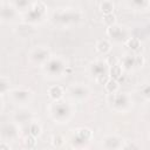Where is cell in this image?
Segmentation results:
<instances>
[{"instance_id":"obj_1","label":"cell","mask_w":150,"mask_h":150,"mask_svg":"<svg viewBox=\"0 0 150 150\" xmlns=\"http://www.w3.org/2000/svg\"><path fill=\"white\" fill-rule=\"evenodd\" d=\"M49 114L54 121L67 123L71 116V107L64 101H54L49 105Z\"/></svg>"},{"instance_id":"obj_2","label":"cell","mask_w":150,"mask_h":150,"mask_svg":"<svg viewBox=\"0 0 150 150\" xmlns=\"http://www.w3.org/2000/svg\"><path fill=\"white\" fill-rule=\"evenodd\" d=\"M47 12V5L43 1H35L32 4L29 11L25 14V22L27 23H36L42 21Z\"/></svg>"},{"instance_id":"obj_3","label":"cell","mask_w":150,"mask_h":150,"mask_svg":"<svg viewBox=\"0 0 150 150\" xmlns=\"http://www.w3.org/2000/svg\"><path fill=\"white\" fill-rule=\"evenodd\" d=\"M53 19H54L55 23L68 25L70 22H77L81 19V14H80V12L71 9V8H62L54 13Z\"/></svg>"},{"instance_id":"obj_4","label":"cell","mask_w":150,"mask_h":150,"mask_svg":"<svg viewBox=\"0 0 150 150\" xmlns=\"http://www.w3.org/2000/svg\"><path fill=\"white\" fill-rule=\"evenodd\" d=\"M66 68H67V66L64 64V62L61 57H50L46 63H43L45 71L52 76L61 75L63 71H66Z\"/></svg>"},{"instance_id":"obj_5","label":"cell","mask_w":150,"mask_h":150,"mask_svg":"<svg viewBox=\"0 0 150 150\" xmlns=\"http://www.w3.org/2000/svg\"><path fill=\"white\" fill-rule=\"evenodd\" d=\"M109 102L111 103L112 108L117 111H127L130 107V97L124 93L110 94Z\"/></svg>"},{"instance_id":"obj_6","label":"cell","mask_w":150,"mask_h":150,"mask_svg":"<svg viewBox=\"0 0 150 150\" xmlns=\"http://www.w3.org/2000/svg\"><path fill=\"white\" fill-rule=\"evenodd\" d=\"M102 146L105 150H122L124 142L123 138L117 135H107L102 138Z\"/></svg>"},{"instance_id":"obj_7","label":"cell","mask_w":150,"mask_h":150,"mask_svg":"<svg viewBox=\"0 0 150 150\" xmlns=\"http://www.w3.org/2000/svg\"><path fill=\"white\" fill-rule=\"evenodd\" d=\"M9 96L16 103H26V102L30 101V98L33 97V93L29 89L16 88V89L9 91Z\"/></svg>"},{"instance_id":"obj_8","label":"cell","mask_w":150,"mask_h":150,"mask_svg":"<svg viewBox=\"0 0 150 150\" xmlns=\"http://www.w3.org/2000/svg\"><path fill=\"white\" fill-rule=\"evenodd\" d=\"M19 135V129L15 123H5L1 128V137L2 141H12L16 138Z\"/></svg>"},{"instance_id":"obj_9","label":"cell","mask_w":150,"mask_h":150,"mask_svg":"<svg viewBox=\"0 0 150 150\" xmlns=\"http://www.w3.org/2000/svg\"><path fill=\"white\" fill-rule=\"evenodd\" d=\"M68 93H69V96L71 98H75V100H83V98L88 97L89 94H90L88 87H86L83 84H74V86H71L68 89Z\"/></svg>"},{"instance_id":"obj_10","label":"cell","mask_w":150,"mask_h":150,"mask_svg":"<svg viewBox=\"0 0 150 150\" xmlns=\"http://www.w3.org/2000/svg\"><path fill=\"white\" fill-rule=\"evenodd\" d=\"M16 15V8L14 7V5L11 2H2L1 4V8H0V19L2 22L11 20L13 18H15Z\"/></svg>"},{"instance_id":"obj_11","label":"cell","mask_w":150,"mask_h":150,"mask_svg":"<svg viewBox=\"0 0 150 150\" xmlns=\"http://www.w3.org/2000/svg\"><path fill=\"white\" fill-rule=\"evenodd\" d=\"M30 59L38 63H46L50 59V53L43 47H38L30 53Z\"/></svg>"},{"instance_id":"obj_12","label":"cell","mask_w":150,"mask_h":150,"mask_svg":"<svg viewBox=\"0 0 150 150\" xmlns=\"http://www.w3.org/2000/svg\"><path fill=\"white\" fill-rule=\"evenodd\" d=\"M109 70V67L105 61H95V62H91L90 66H89V71L91 75H94L95 77H97L98 75L101 74H104V73H108Z\"/></svg>"},{"instance_id":"obj_13","label":"cell","mask_w":150,"mask_h":150,"mask_svg":"<svg viewBox=\"0 0 150 150\" xmlns=\"http://www.w3.org/2000/svg\"><path fill=\"white\" fill-rule=\"evenodd\" d=\"M107 35L109 38H111L112 40H116V41H122L125 39V35H124V32H123V28L120 26V25H112V26H109L107 27ZM127 40V39H125Z\"/></svg>"},{"instance_id":"obj_14","label":"cell","mask_w":150,"mask_h":150,"mask_svg":"<svg viewBox=\"0 0 150 150\" xmlns=\"http://www.w3.org/2000/svg\"><path fill=\"white\" fill-rule=\"evenodd\" d=\"M93 136V131L89 129V128H86V127H82V128H79L75 132V137H74V142L79 143V144H82V143H86L88 142Z\"/></svg>"},{"instance_id":"obj_15","label":"cell","mask_w":150,"mask_h":150,"mask_svg":"<svg viewBox=\"0 0 150 150\" xmlns=\"http://www.w3.org/2000/svg\"><path fill=\"white\" fill-rule=\"evenodd\" d=\"M47 94L48 96L53 100V101H61V98L63 97L64 95V90L61 86L59 84H55V86H50L47 90Z\"/></svg>"},{"instance_id":"obj_16","label":"cell","mask_w":150,"mask_h":150,"mask_svg":"<svg viewBox=\"0 0 150 150\" xmlns=\"http://www.w3.org/2000/svg\"><path fill=\"white\" fill-rule=\"evenodd\" d=\"M135 55L136 54H132V53H128V54H125L123 57H122V60H121V66H122V68H124V69H127V70H129V69H131L134 66H135Z\"/></svg>"},{"instance_id":"obj_17","label":"cell","mask_w":150,"mask_h":150,"mask_svg":"<svg viewBox=\"0 0 150 150\" xmlns=\"http://www.w3.org/2000/svg\"><path fill=\"white\" fill-rule=\"evenodd\" d=\"M95 49H96L97 53L105 55L111 50V45L108 40H100V41H97V43L95 46Z\"/></svg>"},{"instance_id":"obj_18","label":"cell","mask_w":150,"mask_h":150,"mask_svg":"<svg viewBox=\"0 0 150 150\" xmlns=\"http://www.w3.org/2000/svg\"><path fill=\"white\" fill-rule=\"evenodd\" d=\"M14 120L18 123H26L32 120V114L27 110H19V111H15Z\"/></svg>"},{"instance_id":"obj_19","label":"cell","mask_w":150,"mask_h":150,"mask_svg":"<svg viewBox=\"0 0 150 150\" xmlns=\"http://www.w3.org/2000/svg\"><path fill=\"white\" fill-rule=\"evenodd\" d=\"M122 71H123L122 66H121L120 63H117V64H115V66L109 67L108 74H109V76H110V79L118 81V80L122 77Z\"/></svg>"},{"instance_id":"obj_20","label":"cell","mask_w":150,"mask_h":150,"mask_svg":"<svg viewBox=\"0 0 150 150\" xmlns=\"http://www.w3.org/2000/svg\"><path fill=\"white\" fill-rule=\"evenodd\" d=\"M125 46L131 50V52H137L141 48V40L136 36H131V38H128L125 40Z\"/></svg>"},{"instance_id":"obj_21","label":"cell","mask_w":150,"mask_h":150,"mask_svg":"<svg viewBox=\"0 0 150 150\" xmlns=\"http://www.w3.org/2000/svg\"><path fill=\"white\" fill-rule=\"evenodd\" d=\"M114 8H115V5L112 1L110 0H103L100 2V9L103 14H110L114 12Z\"/></svg>"},{"instance_id":"obj_22","label":"cell","mask_w":150,"mask_h":150,"mask_svg":"<svg viewBox=\"0 0 150 150\" xmlns=\"http://www.w3.org/2000/svg\"><path fill=\"white\" fill-rule=\"evenodd\" d=\"M104 88H105L107 93H109V94H116V93L118 91V88H120L118 81H116V80H112V79H110V80H109V81H108V82L105 83Z\"/></svg>"},{"instance_id":"obj_23","label":"cell","mask_w":150,"mask_h":150,"mask_svg":"<svg viewBox=\"0 0 150 150\" xmlns=\"http://www.w3.org/2000/svg\"><path fill=\"white\" fill-rule=\"evenodd\" d=\"M42 132V129L40 127V124H38L36 122H32L28 127V134L34 136V137H39Z\"/></svg>"},{"instance_id":"obj_24","label":"cell","mask_w":150,"mask_h":150,"mask_svg":"<svg viewBox=\"0 0 150 150\" xmlns=\"http://www.w3.org/2000/svg\"><path fill=\"white\" fill-rule=\"evenodd\" d=\"M7 91H9V79L6 76L0 77V94L4 96Z\"/></svg>"},{"instance_id":"obj_25","label":"cell","mask_w":150,"mask_h":150,"mask_svg":"<svg viewBox=\"0 0 150 150\" xmlns=\"http://www.w3.org/2000/svg\"><path fill=\"white\" fill-rule=\"evenodd\" d=\"M23 145L26 146V148H28V149H32V148H34L35 145H36V137H34V136H32V135H27V136H25V138H23Z\"/></svg>"},{"instance_id":"obj_26","label":"cell","mask_w":150,"mask_h":150,"mask_svg":"<svg viewBox=\"0 0 150 150\" xmlns=\"http://www.w3.org/2000/svg\"><path fill=\"white\" fill-rule=\"evenodd\" d=\"M102 20H103V22L107 25V27H109V26L115 25L116 16H115V14H114V13H110V14H103Z\"/></svg>"},{"instance_id":"obj_27","label":"cell","mask_w":150,"mask_h":150,"mask_svg":"<svg viewBox=\"0 0 150 150\" xmlns=\"http://www.w3.org/2000/svg\"><path fill=\"white\" fill-rule=\"evenodd\" d=\"M63 137L61 136V135H54L53 137H52V145L54 146V148H60L62 144H63Z\"/></svg>"},{"instance_id":"obj_28","label":"cell","mask_w":150,"mask_h":150,"mask_svg":"<svg viewBox=\"0 0 150 150\" xmlns=\"http://www.w3.org/2000/svg\"><path fill=\"white\" fill-rule=\"evenodd\" d=\"M95 80H96V82H97L98 84L105 86V83L110 80V76H109L108 73H104V74H101V75H98L97 77H95Z\"/></svg>"},{"instance_id":"obj_29","label":"cell","mask_w":150,"mask_h":150,"mask_svg":"<svg viewBox=\"0 0 150 150\" xmlns=\"http://www.w3.org/2000/svg\"><path fill=\"white\" fill-rule=\"evenodd\" d=\"M13 5H14V7L18 9V7H19V9L20 8H25V7H27L28 5H29V1H27V0H19V1H14V2H12Z\"/></svg>"},{"instance_id":"obj_30","label":"cell","mask_w":150,"mask_h":150,"mask_svg":"<svg viewBox=\"0 0 150 150\" xmlns=\"http://www.w3.org/2000/svg\"><path fill=\"white\" fill-rule=\"evenodd\" d=\"M131 5L137 6V7H141V8H144V7H146V6H150L149 1H145V0H134V1L131 2Z\"/></svg>"},{"instance_id":"obj_31","label":"cell","mask_w":150,"mask_h":150,"mask_svg":"<svg viewBox=\"0 0 150 150\" xmlns=\"http://www.w3.org/2000/svg\"><path fill=\"white\" fill-rule=\"evenodd\" d=\"M105 62H107L108 67H111V66H115V64L120 63V62H118V60H117V57H116V56H114V55L108 56V57H107V60H105Z\"/></svg>"},{"instance_id":"obj_32","label":"cell","mask_w":150,"mask_h":150,"mask_svg":"<svg viewBox=\"0 0 150 150\" xmlns=\"http://www.w3.org/2000/svg\"><path fill=\"white\" fill-rule=\"evenodd\" d=\"M142 95H143V97L144 98H146V100H150V84H146V86H144L143 88H142Z\"/></svg>"},{"instance_id":"obj_33","label":"cell","mask_w":150,"mask_h":150,"mask_svg":"<svg viewBox=\"0 0 150 150\" xmlns=\"http://www.w3.org/2000/svg\"><path fill=\"white\" fill-rule=\"evenodd\" d=\"M144 64V57L142 55H135V66L136 67H143Z\"/></svg>"},{"instance_id":"obj_34","label":"cell","mask_w":150,"mask_h":150,"mask_svg":"<svg viewBox=\"0 0 150 150\" xmlns=\"http://www.w3.org/2000/svg\"><path fill=\"white\" fill-rule=\"evenodd\" d=\"M122 150H138V146L135 143H129L122 148Z\"/></svg>"},{"instance_id":"obj_35","label":"cell","mask_w":150,"mask_h":150,"mask_svg":"<svg viewBox=\"0 0 150 150\" xmlns=\"http://www.w3.org/2000/svg\"><path fill=\"white\" fill-rule=\"evenodd\" d=\"M0 150H11V146H9V144H7V142L1 141V143H0Z\"/></svg>"},{"instance_id":"obj_36","label":"cell","mask_w":150,"mask_h":150,"mask_svg":"<svg viewBox=\"0 0 150 150\" xmlns=\"http://www.w3.org/2000/svg\"><path fill=\"white\" fill-rule=\"evenodd\" d=\"M144 32H145L146 35H150V22L144 27Z\"/></svg>"},{"instance_id":"obj_37","label":"cell","mask_w":150,"mask_h":150,"mask_svg":"<svg viewBox=\"0 0 150 150\" xmlns=\"http://www.w3.org/2000/svg\"><path fill=\"white\" fill-rule=\"evenodd\" d=\"M64 150H75L74 148H67V149H64Z\"/></svg>"}]
</instances>
